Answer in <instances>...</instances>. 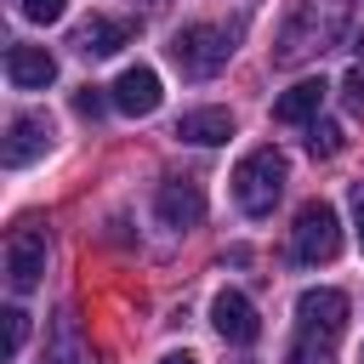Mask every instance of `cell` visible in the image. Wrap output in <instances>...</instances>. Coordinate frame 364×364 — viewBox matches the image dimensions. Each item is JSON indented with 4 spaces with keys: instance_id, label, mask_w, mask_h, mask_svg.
<instances>
[{
    "instance_id": "1",
    "label": "cell",
    "mask_w": 364,
    "mask_h": 364,
    "mask_svg": "<svg viewBox=\"0 0 364 364\" xmlns=\"http://www.w3.org/2000/svg\"><path fill=\"white\" fill-rule=\"evenodd\" d=\"M347 11H353V0H296L290 23L279 28L273 63H279V68H296V63H307V57H324V51L341 40Z\"/></svg>"
},
{
    "instance_id": "2",
    "label": "cell",
    "mask_w": 364,
    "mask_h": 364,
    "mask_svg": "<svg viewBox=\"0 0 364 364\" xmlns=\"http://www.w3.org/2000/svg\"><path fill=\"white\" fill-rule=\"evenodd\" d=\"M284 176H290V165H284V154H279L273 142L250 148V154L233 165V199H239V210H245V216H267V210L279 205V193H284Z\"/></svg>"
},
{
    "instance_id": "3",
    "label": "cell",
    "mask_w": 364,
    "mask_h": 364,
    "mask_svg": "<svg viewBox=\"0 0 364 364\" xmlns=\"http://www.w3.org/2000/svg\"><path fill=\"white\" fill-rule=\"evenodd\" d=\"M228 57H233V40H228V28H216V23H188V28L171 40V63L182 68V80H210V74L228 68Z\"/></svg>"
},
{
    "instance_id": "4",
    "label": "cell",
    "mask_w": 364,
    "mask_h": 364,
    "mask_svg": "<svg viewBox=\"0 0 364 364\" xmlns=\"http://www.w3.org/2000/svg\"><path fill=\"white\" fill-rule=\"evenodd\" d=\"M290 233H296V262H307V267L336 262V250H341V216H336L330 199H307L296 210V228Z\"/></svg>"
},
{
    "instance_id": "5",
    "label": "cell",
    "mask_w": 364,
    "mask_h": 364,
    "mask_svg": "<svg viewBox=\"0 0 364 364\" xmlns=\"http://www.w3.org/2000/svg\"><path fill=\"white\" fill-rule=\"evenodd\" d=\"M40 273H46V228L23 222V228L6 239V284H11L17 296H28V290L40 284Z\"/></svg>"
},
{
    "instance_id": "6",
    "label": "cell",
    "mask_w": 364,
    "mask_h": 364,
    "mask_svg": "<svg viewBox=\"0 0 364 364\" xmlns=\"http://www.w3.org/2000/svg\"><path fill=\"white\" fill-rule=\"evenodd\" d=\"M347 296L341 290H330V284H318V290H301L296 296V324H301V336H318V341H336L341 330H347Z\"/></svg>"
},
{
    "instance_id": "7",
    "label": "cell",
    "mask_w": 364,
    "mask_h": 364,
    "mask_svg": "<svg viewBox=\"0 0 364 364\" xmlns=\"http://www.w3.org/2000/svg\"><path fill=\"white\" fill-rule=\"evenodd\" d=\"M210 324H216L222 341H239V347H250V341L262 336V318H256L250 296H239V290H222V296L210 301Z\"/></svg>"
},
{
    "instance_id": "8",
    "label": "cell",
    "mask_w": 364,
    "mask_h": 364,
    "mask_svg": "<svg viewBox=\"0 0 364 364\" xmlns=\"http://www.w3.org/2000/svg\"><path fill=\"white\" fill-rule=\"evenodd\" d=\"M159 74L148 68V63H136V68H125L114 85H108V102L119 108V114H154L159 108Z\"/></svg>"
},
{
    "instance_id": "9",
    "label": "cell",
    "mask_w": 364,
    "mask_h": 364,
    "mask_svg": "<svg viewBox=\"0 0 364 364\" xmlns=\"http://www.w3.org/2000/svg\"><path fill=\"white\" fill-rule=\"evenodd\" d=\"M154 210H159V222H165V228H199V216H205V193H199V182L171 176V182H159Z\"/></svg>"
},
{
    "instance_id": "10",
    "label": "cell",
    "mask_w": 364,
    "mask_h": 364,
    "mask_svg": "<svg viewBox=\"0 0 364 364\" xmlns=\"http://www.w3.org/2000/svg\"><path fill=\"white\" fill-rule=\"evenodd\" d=\"M6 80H11L17 91H46V85L57 80V57H51L46 46H11V51H6Z\"/></svg>"
},
{
    "instance_id": "11",
    "label": "cell",
    "mask_w": 364,
    "mask_h": 364,
    "mask_svg": "<svg viewBox=\"0 0 364 364\" xmlns=\"http://www.w3.org/2000/svg\"><path fill=\"white\" fill-rule=\"evenodd\" d=\"M51 148V119L46 114H17L11 125H6V165L17 171V165H28V159H40Z\"/></svg>"
},
{
    "instance_id": "12",
    "label": "cell",
    "mask_w": 364,
    "mask_h": 364,
    "mask_svg": "<svg viewBox=\"0 0 364 364\" xmlns=\"http://www.w3.org/2000/svg\"><path fill=\"white\" fill-rule=\"evenodd\" d=\"M171 136H176V142H193V148H216V142L233 136V114H228V108H188Z\"/></svg>"
},
{
    "instance_id": "13",
    "label": "cell",
    "mask_w": 364,
    "mask_h": 364,
    "mask_svg": "<svg viewBox=\"0 0 364 364\" xmlns=\"http://www.w3.org/2000/svg\"><path fill=\"white\" fill-rule=\"evenodd\" d=\"M46 364H91V347H85V336H80V318H74V307H57V313H51Z\"/></svg>"
},
{
    "instance_id": "14",
    "label": "cell",
    "mask_w": 364,
    "mask_h": 364,
    "mask_svg": "<svg viewBox=\"0 0 364 364\" xmlns=\"http://www.w3.org/2000/svg\"><path fill=\"white\" fill-rule=\"evenodd\" d=\"M324 97H330V85H324V80H296V85L273 102V119H279V125H307V119H318Z\"/></svg>"
},
{
    "instance_id": "15",
    "label": "cell",
    "mask_w": 364,
    "mask_h": 364,
    "mask_svg": "<svg viewBox=\"0 0 364 364\" xmlns=\"http://www.w3.org/2000/svg\"><path fill=\"white\" fill-rule=\"evenodd\" d=\"M125 40H131V28H125V23H114V17H85V23L74 28V40H68V46H74L80 57H114Z\"/></svg>"
},
{
    "instance_id": "16",
    "label": "cell",
    "mask_w": 364,
    "mask_h": 364,
    "mask_svg": "<svg viewBox=\"0 0 364 364\" xmlns=\"http://www.w3.org/2000/svg\"><path fill=\"white\" fill-rule=\"evenodd\" d=\"M307 148H313L318 159L341 154V125H336V119H313V131H307Z\"/></svg>"
},
{
    "instance_id": "17",
    "label": "cell",
    "mask_w": 364,
    "mask_h": 364,
    "mask_svg": "<svg viewBox=\"0 0 364 364\" xmlns=\"http://www.w3.org/2000/svg\"><path fill=\"white\" fill-rule=\"evenodd\" d=\"M290 364H336V358H330V341H318V336H296Z\"/></svg>"
},
{
    "instance_id": "18",
    "label": "cell",
    "mask_w": 364,
    "mask_h": 364,
    "mask_svg": "<svg viewBox=\"0 0 364 364\" xmlns=\"http://www.w3.org/2000/svg\"><path fill=\"white\" fill-rule=\"evenodd\" d=\"M0 318H6V358H17V347H23V336H28V313H23V307H6Z\"/></svg>"
},
{
    "instance_id": "19",
    "label": "cell",
    "mask_w": 364,
    "mask_h": 364,
    "mask_svg": "<svg viewBox=\"0 0 364 364\" xmlns=\"http://www.w3.org/2000/svg\"><path fill=\"white\" fill-rule=\"evenodd\" d=\"M68 11V0H23V17L28 23H57Z\"/></svg>"
},
{
    "instance_id": "20",
    "label": "cell",
    "mask_w": 364,
    "mask_h": 364,
    "mask_svg": "<svg viewBox=\"0 0 364 364\" xmlns=\"http://www.w3.org/2000/svg\"><path fill=\"white\" fill-rule=\"evenodd\" d=\"M102 108H108V97H102L97 85H85V91H74V114H80V119H97Z\"/></svg>"
},
{
    "instance_id": "21",
    "label": "cell",
    "mask_w": 364,
    "mask_h": 364,
    "mask_svg": "<svg viewBox=\"0 0 364 364\" xmlns=\"http://www.w3.org/2000/svg\"><path fill=\"white\" fill-rule=\"evenodd\" d=\"M341 91H347V102H353V108H364V63H358V68H347Z\"/></svg>"
},
{
    "instance_id": "22",
    "label": "cell",
    "mask_w": 364,
    "mask_h": 364,
    "mask_svg": "<svg viewBox=\"0 0 364 364\" xmlns=\"http://www.w3.org/2000/svg\"><path fill=\"white\" fill-rule=\"evenodd\" d=\"M347 205H353V228H358V245H364V182H353Z\"/></svg>"
},
{
    "instance_id": "23",
    "label": "cell",
    "mask_w": 364,
    "mask_h": 364,
    "mask_svg": "<svg viewBox=\"0 0 364 364\" xmlns=\"http://www.w3.org/2000/svg\"><path fill=\"white\" fill-rule=\"evenodd\" d=\"M159 364H199V358H193V353H165Z\"/></svg>"
},
{
    "instance_id": "24",
    "label": "cell",
    "mask_w": 364,
    "mask_h": 364,
    "mask_svg": "<svg viewBox=\"0 0 364 364\" xmlns=\"http://www.w3.org/2000/svg\"><path fill=\"white\" fill-rule=\"evenodd\" d=\"M353 57L364 63V28H353Z\"/></svg>"
}]
</instances>
